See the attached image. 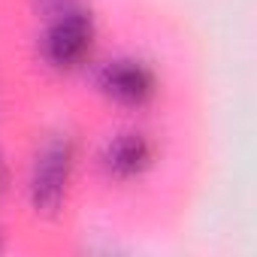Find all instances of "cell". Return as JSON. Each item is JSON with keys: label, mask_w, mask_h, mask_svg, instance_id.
Returning a JSON list of instances; mask_svg holds the SVG:
<instances>
[{"label": "cell", "mask_w": 257, "mask_h": 257, "mask_svg": "<svg viewBox=\"0 0 257 257\" xmlns=\"http://www.w3.org/2000/svg\"><path fill=\"white\" fill-rule=\"evenodd\" d=\"M73 173H76V140L64 131L49 134L40 143V149L31 161V173H28L31 209L43 218L61 215V209L67 206V197H70Z\"/></svg>", "instance_id": "6da1fadb"}, {"label": "cell", "mask_w": 257, "mask_h": 257, "mask_svg": "<svg viewBox=\"0 0 257 257\" xmlns=\"http://www.w3.org/2000/svg\"><path fill=\"white\" fill-rule=\"evenodd\" d=\"M97 40V25L91 10L85 7H61L55 10L52 22L46 25L43 37H40V55L52 70H76L91 58Z\"/></svg>", "instance_id": "7a4b0ae2"}, {"label": "cell", "mask_w": 257, "mask_h": 257, "mask_svg": "<svg viewBox=\"0 0 257 257\" xmlns=\"http://www.w3.org/2000/svg\"><path fill=\"white\" fill-rule=\"evenodd\" d=\"M97 88L106 100H112L118 106L140 109L155 100L158 76L140 58H112L97 70Z\"/></svg>", "instance_id": "3957f363"}, {"label": "cell", "mask_w": 257, "mask_h": 257, "mask_svg": "<svg viewBox=\"0 0 257 257\" xmlns=\"http://www.w3.org/2000/svg\"><path fill=\"white\" fill-rule=\"evenodd\" d=\"M155 164V143L143 131H118L100 149V170L115 182H134Z\"/></svg>", "instance_id": "277c9868"}, {"label": "cell", "mask_w": 257, "mask_h": 257, "mask_svg": "<svg viewBox=\"0 0 257 257\" xmlns=\"http://www.w3.org/2000/svg\"><path fill=\"white\" fill-rule=\"evenodd\" d=\"M73 0H40V7H46V10H61V7H70Z\"/></svg>", "instance_id": "5b68a950"}, {"label": "cell", "mask_w": 257, "mask_h": 257, "mask_svg": "<svg viewBox=\"0 0 257 257\" xmlns=\"http://www.w3.org/2000/svg\"><path fill=\"white\" fill-rule=\"evenodd\" d=\"M4 185H7V164L0 158V191H4Z\"/></svg>", "instance_id": "8992f818"}]
</instances>
